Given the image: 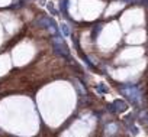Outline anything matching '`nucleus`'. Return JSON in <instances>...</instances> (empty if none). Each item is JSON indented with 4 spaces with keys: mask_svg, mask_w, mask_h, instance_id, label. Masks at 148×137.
<instances>
[{
    "mask_svg": "<svg viewBox=\"0 0 148 137\" xmlns=\"http://www.w3.org/2000/svg\"><path fill=\"white\" fill-rule=\"evenodd\" d=\"M121 91H122V94H125L126 97H129L134 103H139L141 101V92H139V90H138L136 85H131V84L122 85L121 87Z\"/></svg>",
    "mask_w": 148,
    "mask_h": 137,
    "instance_id": "f257e3e1",
    "label": "nucleus"
},
{
    "mask_svg": "<svg viewBox=\"0 0 148 137\" xmlns=\"http://www.w3.org/2000/svg\"><path fill=\"white\" fill-rule=\"evenodd\" d=\"M113 107H118L115 111H125V110H126V104H125L123 101H121V100L115 101V103H113Z\"/></svg>",
    "mask_w": 148,
    "mask_h": 137,
    "instance_id": "7ed1b4c3",
    "label": "nucleus"
},
{
    "mask_svg": "<svg viewBox=\"0 0 148 137\" xmlns=\"http://www.w3.org/2000/svg\"><path fill=\"white\" fill-rule=\"evenodd\" d=\"M54 48H55L57 53H60V55H62V56H68V48L65 46V43L62 42V39L55 38V39H54Z\"/></svg>",
    "mask_w": 148,
    "mask_h": 137,
    "instance_id": "f03ea898",
    "label": "nucleus"
},
{
    "mask_svg": "<svg viewBox=\"0 0 148 137\" xmlns=\"http://www.w3.org/2000/svg\"><path fill=\"white\" fill-rule=\"evenodd\" d=\"M61 28H62V30H64V35H65V36H67V35H68V33H70V32H68V29H67V25H62V26H61Z\"/></svg>",
    "mask_w": 148,
    "mask_h": 137,
    "instance_id": "20e7f679",
    "label": "nucleus"
}]
</instances>
